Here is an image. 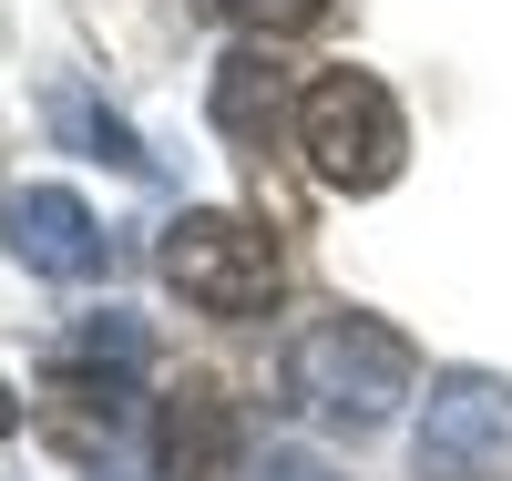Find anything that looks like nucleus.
I'll list each match as a JSON object with an SVG mask.
<instances>
[{
  "label": "nucleus",
  "instance_id": "1",
  "mask_svg": "<svg viewBox=\"0 0 512 481\" xmlns=\"http://www.w3.org/2000/svg\"><path fill=\"white\" fill-rule=\"evenodd\" d=\"M410 389H420V348H410L390 318L338 308V318H318L308 338H297V400H308L318 420H338V430L400 420Z\"/></svg>",
  "mask_w": 512,
  "mask_h": 481
},
{
  "label": "nucleus",
  "instance_id": "2",
  "mask_svg": "<svg viewBox=\"0 0 512 481\" xmlns=\"http://www.w3.org/2000/svg\"><path fill=\"white\" fill-rule=\"evenodd\" d=\"M297 144H308L318 185L379 195L400 174V154H410V123H400V103H390L379 72H318L308 93H297Z\"/></svg>",
  "mask_w": 512,
  "mask_h": 481
},
{
  "label": "nucleus",
  "instance_id": "3",
  "mask_svg": "<svg viewBox=\"0 0 512 481\" xmlns=\"http://www.w3.org/2000/svg\"><path fill=\"white\" fill-rule=\"evenodd\" d=\"M154 267H164V287H175L185 308H205V318H267L277 287H287L277 236L246 226V215H175L164 246H154Z\"/></svg>",
  "mask_w": 512,
  "mask_h": 481
},
{
  "label": "nucleus",
  "instance_id": "4",
  "mask_svg": "<svg viewBox=\"0 0 512 481\" xmlns=\"http://www.w3.org/2000/svg\"><path fill=\"white\" fill-rule=\"evenodd\" d=\"M512 461V379L441 369L420 410V481H492Z\"/></svg>",
  "mask_w": 512,
  "mask_h": 481
},
{
  "label": "nucleus",
  "instance_id": "5",
  "mask_svg": "<svg viewBox=\"0 0 512 481\" xmlns=\"http://www.w3.org/2000/svg\"><path fill=\"white\" fill-rule=\"evenodd\" d=\"M11 256L31 277H93L103 267V226L72 185H21L11 195Z\"/></svg>",
  "mask_w": 512,
  "mask_h": 481
},
{
  "label": "nucleus",
  "instance_id": "6",
  "mask_svg": "<svg viewBox=\"0 0 512 481\" xmlns=\"http://www.w3.org/2000/svg\"><path fill=\"white\" fill-rule=\"evenodd\" d=\"M154 451H164L175 481H236V400H226L216 379H185L175 400H164Z\"/></svg>",
  "mask_w": 512,
  "mask_h": 481
},
{
  "label": "nucleus",
  "instance_id": "7",
  "mask_svg": "<svg viewBox=\"0 0 512 481\" xmlns=\"http://www.w3.org/2000/svg\"><path fill=\"white\" fill-rule=\"evenodd\" d=\"M277 123H287V82L267 72V52L216 62V134L246 144V154H267V144H277Z\"/></svg>",
  "mask_w": 512,
  "mask_h": 481
},
{
  "label": "nucleus",
  "instance_id": "8",
  "mask_svg": "<svg viewBox=\"0 0 512 481\" xmlns=\"http://www.w3.org/2000/svg\"><path fill=\"white\" fill-rule=\"evenodd\" d=\"M52 123H62V134H72L82 154H103V164H123V174H154V154H144L134 134H123V123H113L93 93H52Z\"/></svg>",
  "mask_w": 512,
  "mask_h": 481
},
{
  "label": "nucleus",
  "instance_id": "9",
  "mask_svg": "<svg viewBox=\"0 0 512 481\" xmlns=\"http://www.w3.org/2000/svg\"><path fill=\"white\" fill-rule=\"evenodd\" d=\"M195 11L226 21V31H256V41H287V31H318L328 0H195Z\"/></svg>",
  "mask_w": 512,
  "mask_h": 481
},
{
  "label": "nucleus",
  "instance_id": "10",
  "mask_svg": "<svg viewBox=\"0 0 512 481\" xmlns=\"http://www.w3.org/2000/svg\"><path fill=\"white\" fill-rule=\"evenodd\" d=\"M72 359H113V369H134V359H144V328L123 318V308H103V318L72 328Z\"/></svg>",
  "mask_w": 512,
  "mask_h": 481
},
{
  "label": "nucleus",
  "instance_id": "11",
  "mask_svg": "<svg viewBox=\"0 0 512 481\" xmlns=\"http://www.w3.org/2000/svg\"><path fill=\"white\" fill-rule=\"evenodd\" d=\"M256 481H338V471L308 461V451H267V471H256Z\"/></svg>",
  "mask_w": 512,
  "mask_h": 481
}]
</instances>
